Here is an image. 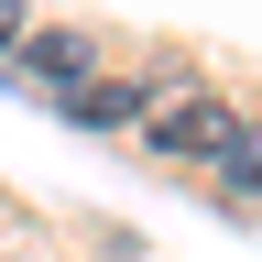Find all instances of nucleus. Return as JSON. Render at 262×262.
I'll return each mask as SVG.
<instances>
[{
	"label": "nucleus",
	"mask_w": 262,
	"mask_h": 262,
	"mask_svg": "<svg viewBox=\"0 0 262 262\" xmlns=\"http://www.w3.org/2000/svg\"><path fill=\"white\" fill-rule=\"evenodd\" d=\"M142 120H153V142H164V153H219V142H229V110H219L208 88H186V77H175V88H153V98H142Z\"/></svg>",
	"instance_id": "obj_1"
},
{
	"label": "nucleus",
	"mask_w": 262,
	"mask_h": 262,
	"mask_svg": "<svg viewBox=\"0 0 262 262\" xmlns=\"http://www.w3.org/2000/svg\"><path fill=\"white\" fill-rule=\"evenodd\" d=\"M11 77L22 88H77L88 77V44H77V33H33V44L11 55Z\"/></svg>",
	"instance_id": "obj_2"
},
{
	"label": "nucleus",
	"mask_w": 262,
	"mask_h": 262,
	"mask_svg": "<svg viewBox=\"0 0 262 262\" xmlns=\"http://www.w3.org/2000/svg\"><path fill=\"white\" fill-rule=\"evenodd\" d=\"M66 110H77L88 131H120V120H142V98H131V88H110V77H77V88H66Z\"/></svg>",
	"instance_id": "obj_3"
},
{
	"label": "nucleus",
	"mask_w": 262,
	"mask_h": 262,
	"mask_svg": "<svg viewBox=\"0 0 262 262\" xmlns=\"http://www.w3.org/2000/svg\"><path fill=\"white\" fill-rule=\"evenodd\" d=\"M219 164H229V186H262V131H229Z\"/></svg>",
	"instance_id": "obj_4"
},
{
	"label": "nucleus",
	"mask_w": 262,
	"mask_h": 262,
	"mask_svg": "<svg viewBox=\"0 0 262 262\" xmlns=\"http://www.w3.org/2000/svg\"><path fill=\"white\" fill-rule=\"evenodd\" d=\"M0 44H22V0H0Z\"/></svg>",
	"instance_id": "obj_5"
}]
</instances>
